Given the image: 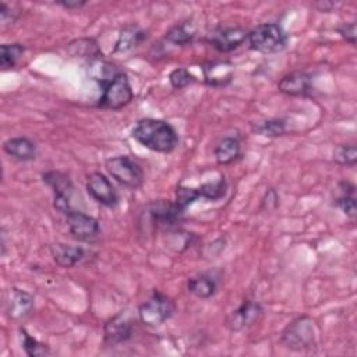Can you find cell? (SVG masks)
I'll return each mask as SVG.
<instances>
[{
	"mask_svg": "<svg viewBox=\"0 0 357 357\" xmlns=\"http://www.w3.org/2000/svg\"><path fill=\"white\" fill-rule=\"evenodd\" d=\"M131 137L142 146L159 152L169 153L178 144V135L174 127L160 119H139L131 130Z\"/></svg>",
	"mask_w": 357,
	"mask_h": 357,
	"instance_id": "cell-1",
	"label": "cell"
},
{
	"mask_svg": "<svg viewBox=\"0 0 357 357\" xmlns=\"http://www.w3.org/2000/svg\"><path fill=\"white\" fill-rule=\"evenodd\" d=\"M99 84L102 86V95L96 106L100 109L119 110L130 105L134 99L130 79L124 71H117L114 75Z\"/></svg>",
	"mask_w": 357,
	"mask_h": 357,
	"instance_id": "cell-2",
	"label": "cell"
},
{
	"mask_svg": "<svg viewBox=\"0 0 357 357\" xmlns=\"http://www.w3.org/2000/svg\"><path fill=\"white\" fill-rule=\"evenodd\" d=\"M247 40L251 50L262 54H273L286 47L287 35L280 24L264 22L248 31Z\"/></svg>",
	"mask_w": 357,
	"mask_h": 357,
	"instance_id": "cell-3",
	"label": "cell"
},
{
	"mask_svg": "<svg viewBox=\"0 0 357 357\" xmlns=\"http://www.w3.org/2000/svg\"><path fill=\"white\" fill-rule=\"evenodd\" d=\"M280 343L293 351L311 350L315 346V328L310 317H297L280 333Z\"/></svg>",
	"mask_w": 357,
	"mask_h": 357,
	"instance_id": "cell-4",
	"label": "cell"
},
{
	"mask_svg": "<svg viewBox=\"0 0 357 357\" xmlns=\"http://www.w3.org/2000/svg\"><path fill=\"white\" fill-rule=\"evenodd\" d=\"M176 311L174 301L159 290L152 294L138 307V318L148 328H156L173 317Z\"/></svg>",
	"mask_w": 357,
	"mask_h": 357,
	"instance_id": "cell-5",
	"label": "cell"
},
{
	"mask_svg": "<svg viewBox=\"0 0 357 357\" xmlns=\"http://www.w3.org/2000/svg\"><path fill=\"white\" fill-rule=\"evenodd\" d=\"M105 167L120 185L137 190L144 183V172L141 166L126 155L110 158L105 162Z\"/></svg>",
	"mask_w": 357,
	"mask_h": 357,
	"instance_id": "cell-6",
	"label": "cell"
},
{
	"mask_svg": "<svg viewBox=\"0 0 357 357\" xmlns=\"http://www.w3.org/2000/svg\"><path fill=\"white\" fill-rule=\"evenodd\" d=\"M43 183L53 191V206L57 212L67 215L71 208L74 185L68 174L60 170H49L42 174Z\"/></svg>",
	"mask_w": 357,
	"mask_h": 357,
	"instance_id": "cell-7",
	"label": "cell"
},
{
	"mask_svg": "<svg viewBox=\"0 0 357 357\" xmlns=\"http://www.w3.org/2000/svg\"><path fill=\"white\" fill-rule=\"evenodd\" d=\"M248 38V31L243 26H216L205 40L219 53H229L240 47Z\"/></svg>",
	"mask_w": 357,
	"mask_h": 357,
	"instance_id": "cell-8",
	"label": "cell"
},
{
	"mask_svg": "<svg viewBox=\"0 0 357 357\" xmlns=\"http://www.w3.org/2000/svg\"><path fill=\"white\" fill-rule=\"evenodd\" d=\"M264 307L254 300H244L236 310H233L225 319V326L231 332L243 331L261 319Z\"/></svg>",
	"mask_w": 357,
	"mask_h": 357,
	"instance_id": "cell-9",
	"label": "cell"
},
{
	"mask_svg": "<svg viewBox=\"0 0 357 357\" xmlns=\"http://www.w3.org/2000/svg\"><path fill=\"white\" fill-rule=\"evenodd\" d=\"M86 192L100 205L113 208L119 204V194L112 181L100 172H92L86 177Z\"/></svg>",
	"mask_w": 357,
	"mask_h": 357,
	"instance_id": "cell-10",
	"label": "cell"
},
{
	"mask_svg": "<svg viewBox=\"0 0 357 357\" xmlns=\"http://www.w3.org/2000/svg\"><path fill=\"white\" fill-rule=\"evenodd\" d=\"M66 223L73 238L78 241H91L96 238L100 231L98 219L75 209H71L66 215Z\"/></svg>",
	"mask_w": 357,
	"mask_h": 357,
	"instance_id": "cell-11",
	"label": "cell"
},
{
	"mask_svg": "<svg viewBox=\"0 0 357 357\" xmlns=\"http://www.w3.org/2000/svg\"><path fill=\"white\" fill-rule=\"evenodd\" d=\"M33 297L18 289V287H11L4 300V311L8 319L11 321H25L33 311Z\"/></svg>",
	"mask_w": 357,
	"mask_h": 357,
	"instance_id": "cell-12",
	"label": "cell"
},
{
	"mask_svg": "<svg viewBox=\"0 0 357 357\" xmlns=\"http://www.w3.org/2000/svg\"><path fill=\"white\" fill-rule=\"evenodd\" d=\"M134 335L132 321L126 312H119L117 315L107 319L103 325V340L105 343L114 346L130 340Z\"/></svg>",
	"mask_w": 357,
	"mask_h": 357,
	"instance_id": "cell-13",
	"label": "cell"
},
{
	"mask_svg": "<svg viewBox=\"0 0 357 357\" xmlns=\"http://www.w3.org/2000/svg\"><path fill=\"white\" fill-rule=\"evenodd\" d=\"M204 82L212 88L229 85L234 75V64L229 60H212L202 66Z\"/></svg>",
	"mask_w": 357,
	"mask_h": 357,
	"instance_id": "cell-14",
	"label": "cell"
},
{
	"mask_svg": "<svg viewBox=\"0 0 357 357\" xmlns=\"http://www.w3.org/2000/svg\"><path fill=\"white\" fill-rule=\"evenodd\" d=\"M279 92L287 96H307L312 92V75L307 71H291L278 82Z\"/></svg>",
	"mask_w": 357,
	"mask_h": 357,
	"instance_id": "cell-15",
	"label": "cell"
},
{
	"mask_svg": "<svg viewBox=\"0 0 357 357\" xmlns=\"http://www.w3.org/2000/svg\"><path fill=\"white\" fill-rule=\"evenodd\" d=\"M146 213L149 216V220L153 226H173L177 222H180L183 216V211L178 209V206L174 202L170 201H153L148 204Z\"/></svg>",
	"mask_w": 357,
	"mask_h": 357,
	"instance_id": "cell-16",
	"label": "cell"
},
{
	"mask_svg": "<svg viewBox=\"0 0 357 357\" xmlns=\"http://www.w3.org/2000/svg\"><path fill=\"white\" fill-rule=\"evenodd\" d=\"M3 151L20 162H31L36 158V145L28 137H13L3 142Z\"/></svg>",
	"mask_w": 357,
	"mask_h": 357,
	"instance_id": "cell-17",
	"label": "cell"
},
{
	"mask_svg": "<svg viewBox=\"0 0 357 357\" xmlns=\"http://www.w3.org/2000/svg\"><path fill=\"white\" fill-rule=\"evenodd\" d=\"M146 39V32L137 24L124 25L117 36L113 53H126L139 46Z\"/></svg>",
	"mask_w": 357,
	"mask_h": 357,
	"instance_id": "cell-18",
	"label": "cell"
},
{
	"mask_svg": "<svg viewBox=\"0 0 357 357\" xmlns=\"http://www.w3.org/2000/svg\"><path fill=\"white\" fill-rule=\"evenodd\" d=\"M50 254L54 262L63 268H73L85 258V250L78 245L56 243L50 245Z\"/></svg>",
	"mask_w": 357,
	"mask_h": 357,
	"instance_id": "cell-19",
	"label": "cell"
},
{
	"mask_svg": "<svg viewBox=\"0 0 357 357\" xmlns=\"http://www.w3.org/2000/svg\"><path fill=\"white\" fill-rule=\"evenodd\" d=\"M213 155H215V160L223 166L236 162L241 156V145L238 138L231 135L223 137L215 145Z\"/></svg>",
	"mask_w": 357,
	"mask_h": 357,
	"instance_id": "cell-20",
	"label": "cell"
},
{
	"mask_svg": "<svg viewBox=\"0 0 357 357\" xmlns=\"http://www.w3.org/2000/svg\"><path fill=\"white\" fill-rule=\"evenodd\" d=\"M187 290L198 298H211L218 290V282L211 273H197L187 280Z\"/></svg>",
	"mask_w": 357,
	"mask_h": 357,
	"instance_id": "cell-21",
	"label": "cell"
},
{
	"mask_svg": "<svg viewBox=\"0 0 357 357\" xmlns=\"http://www.w3.org/2000/svg\"><path fill=\"white\" fill-rule=\"evenodd\" d=\"M67 52L73 57H81L86 59L89 61L100 59L102 50L98 45V42L92 38H78L74 39L67 45Z\"/></svg>",
	"mask_w": 357,
	"mask_h": 357,
	"instance_id": "cell-22",
	"label": "cell"
},
{
	"mask_svg": "<svg viewBox=\"0 0 357 357\" xmlns=\"http://www.w3.org/2000/svg\"><path fill=\"white\" fill-rule=\"evenodd\" d=\"M195 25L191 21H181L173 25L166 32L165 40L176 46H185L192 42V39L195 38Z\"/></svg>",
	"mask_w": 357,
	"mask_h": 357,
	"instance_id": "cell-23",
	"label": "cell"
},
{
	"mask_svg": "<svg viewBox=\"0 0 357 357\" xmlns=\"http://www.w3.org/2000/svg\"><path fill=\"white\" fill-rule=\"evenodd\" d=\"M251 131L257 135L276 138L284 135L287 131V123L284 119L273 117V119H264L251 123Z\"/></svg>",
	"mask_w": 357,
	"mask_h": 357,
	"instance_id": "cell-24",
	"label": "cell"
},
{
	"mask_svg": "<svg viewBox=\"0 0 357 357\" xmlns=\"http://www.w3.org/2000/svg\"><path fill=\"white\" fill-rule=\"evenodd\" d=\"M340 195L335 199L336 206L349 218L354 219L357 215V205H356V187L350 181H340L339 183Z\"/></svg>",
	"mask_w": 357,
	"mask_h": 357,
	"instance_id": "cell-25",
	"label": "cell"
},
{
	"mask_svg": "<svg viewBox=\"0 0 357 357\" xmlns=\"http://www.w3.org/2000/svg\"><path fill=\"white\" fill-rule=\"evenodd\" d=\"M25 52L22 43H3L0 46V67L3 71L14 68Z\"/></svg>",
	"mask_w": 357,
	"mask_h": 357,
	"instance_id": "cell-26",
	"label": "cell"
},
{
	"mask_svg": "<svg viewBox=\"0 0 357 357\" xmlns=\"http://www.w3.org/2000/svg\"><path fill=\"white\" fill-rule=\"evenodd\" d=\"M18 333H20L18 336H20L21 347L24 349L26 356H29V357H45V356H49L52 353L47 344L35 339L24 328H20Z\"/></svg>",
	"mask_w": 357,
	"mask_h": 357,
	"instance_id": "cell-27",
	"label": "cell"
},
{
	"mask_svg": "<svg viewBox=\"0 0 357 357\" xmlns=\"http://www.w3.org/2000/svg\"><path fill=\"white\" fill-rule=\"evenodd\" d=\"M197 188H198V192H199V198L209 199V201H218V199H222L226 195L227 183H226L225 177H220L216 181L204 183V184L198 185Z\"/></svg>",
	"mask_w": 357,
	"mask_h": 357,
	"instance_id": "cell-28",
	"label": "cell"
},
{
	"mask_svg": "<svg viewBox=\"0 0 357 357\" xmlns=\"http://www.w3.org/2000/svg\"><path fill=\"white\" fill-rule=\"evenodd\" d=\"M333 160L340 166L353 167L357 163V148L353 142L340 144L333 151Z\"/></svg>",
	"mask_w": 357,
	"mask_h": 357,
	"instance_id": "cell-29",
	"label": "cell"
},
{
	"mask_svg": "<svg viewBox=\"0 0 357 357\" xmlns=\"http://www.w3.org/2000/svg\"><path fill=\"white\" fill-rule=\"evenodd\" d=\"M199 198V192L197 187H187L183 184L177 185L176 190V199L174 204L178 206V209H181L183 212L194 202Z\"/></svg>",
	"mask_w": 357,
	"mask_h": 357,
	"instance_id": "cell-30",
	"label": "cell"
},
{
	"mask_svg": "<svg viewBox=\"0 0 357 357\" xmlns=\"http://www.w3.org/2000/svg\"><path fill=\"white\" fill-rule=\"evenodd\" d=\"M169 82L174 89H183L195 82V77L185 67H177L170 71Z\"/></svg>",
	"mask_w": 357,
	"mask_h": 357,
	"instance_id": "cell-31",
	"label": "cell"
},
{
	"mask_svg": "<svg viewBox=\"0 0 357 357\" xmlns=\"http://www.w3.org/2000/svg\"><path fill=\"white\" fill-rule=\"evenodd\" d=\"M336 32L350 45L356 46V22H346L337 26Z\"/></svg>",
	"mask_w": 357,
	"mask_h": 357,
	"instance_id": "cell-32",
	"label": "cell"
},
{
	"mask_svg": "<svg viewBox=\"0 0 357 357\" xmlns=\"http://www.w3.org/2000/svg\"><path fill=\"white\" fill-rule=\"evenodd\" d=\"M262 205L265 206L266 211L275 209L279 205V197L276 194V191L273 188H271L269 191H266L264 199H262Z\"/></svg>",
	"mask_w": 357,
	"mask_h": 357,
	"instance_id": "cell-33",
	"label": "cell"
},
{
	"mask_svg": "<svg viewBox=\"0 0 357 357\" xmlns=\"http://www.w3.org/2000/svg\"><path fill=\"white\" fill-rule=\"evenodd\" d=\"M0 18H1V22H4V24L14 22L17 18V11H13V8L7 3L3 1L0 4Z\"/></svg>",
	"mask_w": 357,
	"mask_h": 357,
	"instance_id": "cell-34",
	"label": "cell"
},
{
	"mask_svg": "<svg viewBox=\"0 0 357 357\" xmlns=\"http://www.w3.org/2000/svg\"><path fill=\"white\" fill-rule=\"evenodd\" d=\"M56 4L57 6H60V7H63V8H67V10H75V8H81V7H84L85 4H86V1H56Z\"/></svg>",
	"mask_w": 357,
	"mask_h": 357,
	"instance_id": "cell-35",
	"label": "cell"
},
{
	"mask_svg": "<svg viewBox=\"0 0 357 357\" xmlns=\"http://www.w3.org/2000/svg\"><path fill=\"white\" fill-rule=\"evenodd\" d=\"M319 11H325V13H328V11H331L332 8H336V3H333V1H319V3H315L314 4Z\"/></svg>",
	"mask_w": 357,
	"mask_h": 357,
	"instance_id": "cell-36",
	"label": "cell"
}]
</instances>
